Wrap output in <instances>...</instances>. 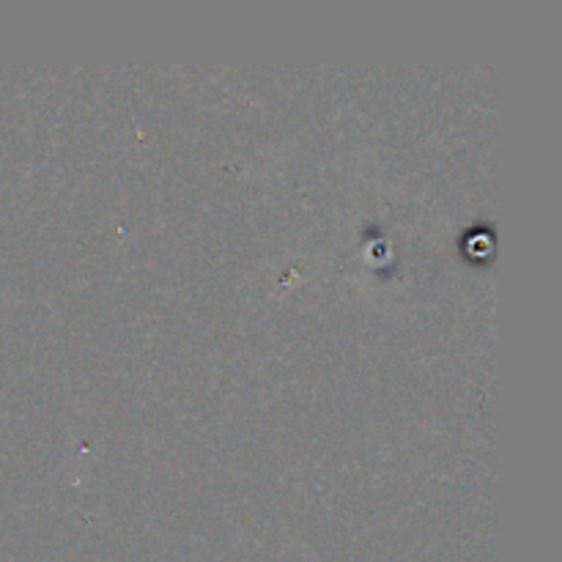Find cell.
Listing matches in <instances>:
<instances>
[]
</instances>
